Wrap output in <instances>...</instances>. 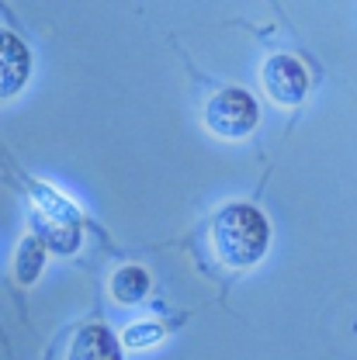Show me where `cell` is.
Here are the masks:
<instances>
[{
	"mask_svg": "<svg viewBox=\"0 0 357 360\" xmlns=\"http://www.w3.org/2000/svg\"><path fill=\"white\" fill-rule=\"evenodd\" d=\"M212 246L225 267L246 270L264 260L270 246V222L261 208L232 201L212 219Z\"/></svg>",
	"mask_w": 357,
	"mask_h": 360,
	"instance_id": "1",
	"label": "cell"
},
{
	"mask_svg": "<svg viewBox=\"0 0 357 360\" xmlns=\"http://www.w3.org/2000/svg\"><path fill=\"white\" fill-rule=\"evenodd\" d=\"M261 122V104L253 94L239 87H225L205 104V125L223 139H243L257 129Z\"/></svg>",
	"mask_w": 357,
	"mask_h": 360,
	"instance_id": "2",
	"label": "cell"
},
{
	"mask_svg": "<svg viewBox=\"0 0 357 360\" xmlns=\"http://www.w3.org/2000/svg\"><path fill=\"white\" fill-rule=\"evenodd\" d=\"M261 84L277 104H299L306 97V90H309V73H306V66L295 56L277 52V56H270L264 63Z\"/></svg>",
	"mask_w": 357,
	"mask_h": 360,
	"instance_id": "3",
	"label": "cell"
},
{
	"mask_svg": "<svg viewBox=\"0 0 357 360\" xmlns=\"http://www.w3.org/2000/svg\"><path fill=\"white\" fill-rule=\"evenodd\" d=\"M32 73V52L18 35L0 28V101L14 97L18 90L28 84Z\"/></svg>",
	"mask_w": 357,
	"mask_h": 360,
	"instance_id": "4",
	"label": "cell"
},
{
	"mask_svg": "<svg viewBox=\"0 0 357 360\" xmlns=\"http://www.w3.org/2000/svg\"><path fill=\"white\" fill-rule=\"evenodd\" d=\"M66 360H122V343L108 326L90 322L73 336Z\"/></svg>",
	"mask_w": 357,
	"mask_h": 360,
	"instance_id": "5",
	"label": "cell"
},
{
	"mask_svg": "<svg viewBox=\"0 0 357 360\" xmlns=\"http://www.w3.org/2000/svg\"><path fill=\"white\" fill-rule=\"evenodd\" d=\"M146 291H149V274L139 267V264H125V267H118L111 274V295H115V302L135 305V302L146 298Z\"/></svg>",
	"mask_w": 357,
	"mask_h": 360,
	"instance_id": "6",
	"label": "cell"
},
{
	"mask_svg": "<svg viewBox=\"0 0 357 360\" xmlns=\"http://www.w3.org/2000/svg\"><path fill=\"white\" fill-rule=\"evenodd\" d=\"M42 264H45V246L39 236H28L18 250V281L21 284H32L39 274H42Z\"/></svg>",
	"mask_w": 357,
	"mask_h": 360,
	"instance_id": "7",
	"label": "cell"
},
{
	"mask_svg": "<svg viewBox=\"0 0 357 360\" xmlns=\"http://www.w3.org/2000/svg\"><path fill=\"white\" fill-rule=\"evenodd\" d=\"M160 340H163V326L160 322H135L132 329H125V347H132V350L156 347Z\"/></svg>",
	"mask_w": 357,
	"mask_h": 360,
	"instance_id": "8",
	"label": "cell"
}]
</instances>
